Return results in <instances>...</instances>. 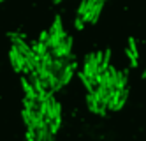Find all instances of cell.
Instances as JSON below:
<instances>
[{
    "mask_svg": "<svg viewBox=\"0 0 146 141\" xmlns=\"http://www.w3.org/2000/svg\"><path fill=\"white\" fill-rule=\"evenodd\" d=\"M51 141H55V139H51Z\"/></svg>",
    "mask_w": 146,
    "mask_h": 141,
    "instance_id": "obj_17",
    "label": "cell"
},
{
    "mask_svg": "<svg viewBox=\"0 0 146 141\" xmlns=\"http://www.w3.org/2000/svg\"><path fill=\"white\" fill-rule=\"evenodd\" d=\"M9 57H11V63H13V67H14V72H23V69H25V65H27V58H25L14 46L11 48Z\"/></svg>",
    "mask_w": 146,
    "mask_h": 141,
    "instance_id": "obj_2",
    "label": "cell"
},
{
    "mask_svg": "<svg viewBox=\"0 0 146 141\" xmlns=\"http://www.w3.org/2000/svg\"><path fill=\"white\" fill-rule=\"evenodd\" d=\"M86 106L90 108V111L92 113H100V108H99V102L95 101V97H93V94H88L86 95Z\"/></svg>",
    "mask_w": 146,
    "mask_h": 141,
    "instance_id": "obj_8",
    "label": "cell"
},
{
    "mask_svg": "<svg viewBox=\"0 0 146 141\" xmlns=\"http://www.w3.org/2000/svg\"><path fill=\"white\" fill-rule=\"evenodd\" d=\"M48 37H49V32H40V35H39V42H42V44H44V42L48 41Z\"/></svg>",
    "mask_w": 146,
    "mask_h": 141,
    "instance_id": "obj_14",
    "label": "cell"
},
{
    "mask_svg": "<svg viewBox=\"0 0 146 141\" xmlns=\"http://www.w3.org/2000/svg\"><path fill=\"white\" fill-rule=\"evenodd\" d=\"M21 85H23V90H25V97L27 99H37V95L34 92V86L27 78H21Z\"/></svg>",
    "mask_w": 146,
    "mask_h": 141,
    "instance_id": "obj_5",
    "label": "cell"
},
{
    "mask_svg": "<svg viewBox=\"0 0 146 141\" xmlns=\"http://www.w3.org/2000/svg\"><path fill=\"white\" fill-rule=\"evenodd\" d=\"M95 2L97 0H81V4H79V7H78V14L76 16H85L88 11H92L93 9V5H95Z\"/></svg>",
    "mask_w": 146,
    "mask_h": 141,
    "instance_id": "obj_4",
    "label": "cell"
},
{
    "mask_svg": "<svg viewBox=\"0 0 146 141\" xmlns=\"http://www.w3.org/2000/svg\"><path fill=\"white\" fill-rule=\"evenodd\" d=\"M62 2V0H53V4H60Z\"/></svg>",
    "mask_w": 146,
    "mask_h": 141,
    "instance_id": "obj_15",
    "label": "cell"
},
{
    "mask_svg": "<svg viewBox=\"0 0 146 141\" xmlns=\"http://www.w3.org/2000/svg\"><path fill=\"white\" fill-rule=\"evenodd\" d=\"M109 60H111V49H106V51H104V58H102V63H100V69H99L100 74H102L104 71H108V67H109Z\"/></svg>",
    "mask_w": 146,
    "mask_h": 141,
    "instance_id": "obj_9",
    "label": "cell"
},
{
    "mask_svg": "<svg viewBox=\"0 0 146 141\" xmlns=\"http://www.w3.org/2000/svg\"><path fill=\"white\" fill-rule=\"evenodd\" d=\"M78 76H79V80H81V83H83V85H85V88H86V92H88V94H93V90H95V86H97V85H95V83H93L92 80H88V78H86V76H85V74H83V71H81V72L78 74Z\"/></svg>",
    "mask_w": 146,
    "mask_h": 141,
    "instance_id": "obj_7",
    "label": "cell"
},
{
    "mask_svg": "<svg viewBox=\"0 0 146 141\" xmlns=\"http://www.w3.org/2000/svg\"><path fill=\"white\" fill-rule=\"evenodd\" d=\"M27 141H37V138H35V131H34V129H27Z\"/></svg>",
    "mask_w": 146,
    "mask_h": 141,
    "instance_id": "obj_13",
    "label": "cell"
},
{
    "mask_svg": "<svg viewBox=\"0 0 146 141\" xmlns=\"http://www.w3.org/2000/svg\"><path fill=\"white\" fill-rule=\"evenodd\" d=\"M106 2H108V0H97L95 5H93V9L88 11V13L83 16V21H88V23H97V19H99V16L102 13V7H104V4H106Z\"/></svg>",
    "mask_w": 146,
    "mask_h": 141,
    "instance_id": "obj_3",
    "label": "cell"
},
{
    "mask_svg": "<svg viewBox=\"0 0 146 141\" xmlns=\"http://www.w3.org/2000/svg\"><path fill=\"white\" fill-rule=\"evenodd\" d=\"M74 27H76V30H83V28H85V21H83L81 16H76V19H74Z\"/></svg>",
    "mask_w": 146,
    "mask_h": 141,
    "instance_id": "obj_12",
    "label": "cell"
},
{
    "mask_svg": "<svg viewBox=\"0 0 146 141\" xmlns=\"http://www.w3.org/2000/svg\"><path fill=\"white\" fill-rule=\"evenodd\" d=\"M0 2H2V0H0Z\"/></svg>",
    "mask_w": 146,
    "mask_h": 141,
    "instance_id": "obj_18",
    "label": "cell"
},
{
    "mask_svg": "<svg viewBox=\"0 0 146 141\" xmlns=\"http://www.w3.org/2000/svg\"><path fill=\"white\" fill-rule=\"evenodd\" d=\"M129 49L132 51V55L139 57V53H137V42H135V39H134V37H130V39H129Z\"/></svg>",
    "mask_w": 146,
    "mask_h": 141,
    "instance_id": "obj_10",
    "label": "cell"
},
{
    "mask_svg": "<svg viewBox=\"0 0 146 141\" xmlns=\"http://www.w3.org/2000/svg\"><path fill=\"white\" fill-rule=\"evenodd\" d=\"M125 55L130 58V65H132V67H137V57L132 55V51H130L129 48H125Z\"/></svg>",
    "mask_w": 146,
    "mask_h": 141,
    "instance_id": "obj_11",
    "label": "cell"
},
{
    "mask_svg": "<svg viewBox=\"0 0 146 141\" xmlns=\"http://www.w3.org/2000/svg\"><path fill=\"white\" fill-rule=\"evenodd\" d=\"M30 48H32V51L35 53L37 57H44L46 53H48V48H46V44H42V42H32V44H30Z\"/></svg>",
    "mask_w": 146,
    "mask_h": 141,
    "instance_id": "obj_6",
    "label": "cell"
},
{
    "mask_svg": "<svg viewBox=\"0 0 146 141\" xmlns=\"http://www.w3.org/2000/svg\"><path fill=\"white\" fill-rule=\"evenodd\" d=\"M65 37H67V34H65V30H64V25H62V16L56 14L53 25H51V28H49V37H48V41L44 42L46 48H48V51L56 49V48L60 46V42L64 41Z\"/></svg>",
    "mask_w": 146,
    "mask_h": 141,
    "instance_id": "obj_1",
    "label": "cell"
},
{
    "mask_svg": "<svg viewBox=\"0 0 146 141\" xmlns=\"http://www.w3.org/2000/svg\"><path fill=\"white\" fill-rule=\"evenodd\" d=\"M143 78H146V69H144V72H143Z\"/></svg>",
    "mask_w": 146,
    "mask_h": 141,
    "instance_id": "obj_16",
    "label": "cell"
}]
</instances>
